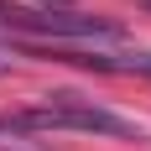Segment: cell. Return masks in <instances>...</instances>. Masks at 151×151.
I'll return each instance as SVG.
<instances>
[{"label":"cell","mask_w":151,"mask_h":151,"mask_svg":"<svg viewBox=\"0 0 151 151\" xmlns=\"http://www.w3.org/2000/svg\"><path fill=\"white\" fill-rule=\"evenodd\" d=\"M11 130H89V136H120V141H141V125L115 115L104 104H89V99H73V94H58L47 104H31L21 115H11Z\"/></svg>","instance_id":"cell-1"},{"label":"cell","mask_w":151,"mask_h":151,"mask_svg":"<svg viewBox=\"0 0 151 151\" xmlns=\"http://www.w3.org/2000/svg\"><path fill=\"white\" fill-rule=\"evenodd\" d=\"M16 16V26H31V31H52V37H99V42H120V26H109L99 16Z\"/></svg>","instance_id":"cell-2"}]
</instances>
